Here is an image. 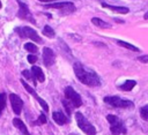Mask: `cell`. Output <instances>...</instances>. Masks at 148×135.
I'll list each match as a JSON object with an SVG mask.
<instances>
[{
    "instance_id": "3957f363",
    "label": "cell",
    "mask_w": 148,
    "mask_h": 135,
    "mask_svg": "<svg viewBox=\"0 0 148 135\" xmlns=\"http://www.w3.org/2000/svg\"><path fill=\"white\" fill-rule=\"evenodd\" d=\"M104 103L116 108H133L134 107L133 102L127 100V99H121L118 96H106L104 97Z\"/></svg>"
},
{
    "instance_id": "4fadbf2b",
    "label": "cell",
    "mask_w": 148,
    "mask_h": 135,
    "mask_svg": "<svg viewBox=\"0 0 148 135\" xmlns=\"http://www.w3.org/2000/svg\"><path fill=\"white\" fill-rule=\"evenodd\" d=\"M13 125H14L17 129H20V130H21V133H22L23 135H30V133L28 132L27 126L24 125V122H23L21 119H18V118L13 119Z\"/></svg>"
},
{
    "instance_id": "4316f807",
    "label": "cell",
    "mask_w": 148,
    "mask_h": 135,
    "mask_svg": "<svg viewBox=\"0 0 148 135\" xmlns=\"http://www.w3.org/2000/svg\"><path fill=\"white\" fill-rule=\"evenodd\" d=\"M138 60L140 62H143V63H148V54H145V55H141L138 58Z\"/></svg>"
},
{
    "instance_id": "5bb4252c",
    "label": "cell",
    "mask_w": 148,
    "mask_h": 135,
    "mask_svg": "<svg viewBox=\"0 0 148 135\" xmlns=\"http://www.w3.org/2000/svg\"><path fill=\"white\" fill-rule=\"evenodd\" d=\"M101 5H102V7H104V8H109V9H111V10L116 12V13H119V14H127V13L130 12L127 7H118V6H112V5H108V3H105V2H102Z\"/></svg>"
},
{
    "instance_id": "6da1fadb",
    "label": "cell",
    "mask_w": 148,
    "mask_h": 135,
    "mask_svg": "<svg viewBox=\"0 0 148 135\" xmlns=\"http://www.w3.org/2000/svg\"><path fill=\"white\" fill-rule=\"evenodd\" d=\"M74 73L76 75V77L79 78V81L88 87H98L101 85V80L98 77V75L94 72V70H89L87 69L81 62L76 61L74 63Z\"/></svg>"
},
{
    "instance_id": "7a4b0ae2",
    "label": "cell",
    "mask_w": 148,
    "mask_h": 135,
    "mask_svg": "<svg viewBox=\"0 0 148 135\" xmlns=\"http://www.w3.org/2000/svg\"><path fill=\"white\" fill-rule=\"evenodd\" d=\"M106 120L110 123V132H111L112 135H120V134H126L127 133L124 122L118 117H116L113 114H108Z\"/></svg>"
},
{
    "instance_id": "52a82bcc",
    "label": "cell",
    "mask_w": 148,
    "mask_h": 135,
    "mask_svg": "<svg viewBox=\"0 0 148 135\" xmlns=\"http://www.w3.org/2000/svg\"><path fill=\"white\" fill-rule=\"evenodd\" d=\"M17 3H18V12H17V16H18L20 18H22V20H27V21H29V22H31V23L36 24V21H35V18H34L32 14L30 13V10H29L28 6H27L24 2H22L21 0H17Z\"/></svg>"
},
{
    "instance_id": "2e32d148",
    "label": "cell",
    "mask_w": 148,
    "mask_h": 135,
    "mask_svg": "<svg viewBox=\"0 0 148 135\" xmlns=\"http://www.w3.org/2000/svg\"><path fill=\"white\" fill-rule=\"evenodd\" d=\"M135 85H136V82L134 80H127L124 84L119 85V89L123 91H131Z\"/></svg>"
},
{
    "instance_id": "603a6c76",
    "label": "cell",
    "mask_w": 148,
    "mask_h": 135,
    "mask_svg": "<svg viewBox=\"0 0 148 135\" xmlns=\"http://www.w3.org/2000/svg\"><path fill=\"white\" fill-rule=\"evenodd\" d=\"M24 48H25L28 52H31V53H36V52L38 51V47H37L35 44H32V43H25V44H24Z\"/></svg>"
},
{
    "instance_id": "e0dca14e",
    "label": "cell",
    "mask_w": 148,
    "mask_h": 135,
    "mask_svg": "<svg viewBox=\"0 0 148 135\" xmlns=\"http://www.w3.org/2000/svg\"><path fill=\"white\" fill-rule=\"evenodd\" d=\"M72 2L71 1H66V2H56V3H50V5H46L45 8H54V9H62L67 6H69Z\"/></svg>"
},
{
    "instance_id": "484cf974",
    "label": "cell",
    "mask_w": 148,
    "mask_h": 135,
    "mask_svg": "<svg viewBox=\"0 0 148 135\" xmlns=\"http://www.w3.org/2000/svg\"><path fill=\"white\" fill-rule=\"evenodd\" d=\"M27 59H28V61H29L30 63H35V62L37 61V57H36L35 54H29Z\"/></svg>"
},
{
    "instance_id": "d6986e66",
    "label": "cell",
    "mask_w": 148,
    "mask_h": 135,
    "mask_svg": "<svg viewBox=\"0 0 148 135\" xmlns=\"http://www.w3.org/2000/svg\"><path fill=\"white\" fill-rule=\"evenodd\" d=\"M43 33H44L46 37H49V38H54V36H56L54 30H53L50 25H45V27L43 28Z\"/></svg>"
},
{
    "instance_id": "ffe728a7",
    "label": "cell",
    "mask_w": 148,
    "mask_h": 135,
    "mask_svg": "<svg viewBox=\"0 0 148 135\" xmlns=\"http://www.w3.org/2000/svg\"><path fill=\"white\" fill-rule=\"evenodd\" d=\"M22 75L27 78V80H29V81H31L32 82V84L34 85H36L37 84V82H36V80L34 78V76H32V74H31V70H28V69H24V70H22Z\"/></svg>"
},
{
    "instance_id": "f1b7e54d",
    "label": "cell",
    "mask_w": 148,
    "mask_h": 135,
    "mask_svg": "<svg viewBox=\"0 0 148 135\" xmlns=\"http://www.w3.org/2000/svg\"><path fill=\"white\" fill-rule=\"evenodd\" d=\"M42 2H50V1H56V0H39Z\"/></svg>"
},
{
    "instance_id": "8992f818",
    "label": "cell",
    "mask_w": 148,
    "mask_h": 135,
    "mask_svg": "<svg viewBox=\"0 0 148 135\" xmlns=\"http://www.w3.org/2000/svg\"><path fill=\"white\" fill-rule=\"evenodd\" d=\"M65 97H66V99L72 104L73 107H80V106L82 105L81 96H80L72 87H66V88H65Z\"/></svg>"
},
{
    "instance_id": "7402d4cb",
    "label": "cell",
    "mask_w": 148,
    "mask_h": 135,
    "mask_svg": "<svg viewBox=\"0 0 148 135\" xmlns=\"http://www.w3.org/2000/svg\"><path fill=\"white\" fill-rule=\"evenodd\" d=\"M140 117L145 120V121H148V104L142 106L140 108Z\"/></svg>"
},
{
    "instance_id": "ba28073f",
    "label": "cell",
    "mask_w": 148,
    "mask_h": 135,
    "mask_svg": "<svg viewBox=\"0 0 148 135\" xmlns=\"http://www.w3.org/2000/svg\"><path fill=\"white\" fill-rule=\"evenodd\" d=\"M9 99H10V104H12V108H13L14 113L17 115L21 114L22 108H23V100L16 93H10Z\"/></svg>"
},
{
    "instance_id": "8fae6325",
    "label": "cell",
    "mask_w": 148,
    "mask_h": 135,
    "mask_svg": "<svg viewBox=\"0 0 148 135\" xmlns=\"http://www.w3.org/2000/svg\"><path fill=\"white\" fill-rule=\"evenodd\" d=\"M52 118H53L54 122H56L57 125H59V126H62V125L67 123V121H68V119L65 117V114H64L62 112H60V111L53 112V114H52Z\"/></svg>"
},
{
    "instance_id": "d4e9b609",
    "label": "cell",
    "mask_w": 148,
    "mask_h": 135,
    "mask_svg": "<svg viewBox=\"0 0 148 135\" xmlns=\"http://www.w3.org/2000/svg\"><path fill=\"white\" fill-rule=\"evenodd\" d=\"M47 122V119H46V115L44 114V113H40V115L38 117V120H37V123H40V125H43V123H46Z\"/></svg>"
},
{
    "instance_id": "ac0fdd59",
    "label": "cell",
    "mask_w": 148,
    "mask_h": 135,
    "mask_svg": "<svg viewBox=\"0 0 148 135\" xmlns=\"http://www.w3.org/2000/svg\"><path fill=\"white\" fill-rule=\"evenodd\" d=\"M116 43H117L119 46H123V47H125V48H128V50H131V51H135V52H139V48H138V47H135L134 45L130 44V43H126V42H124V40H116Z\"/></svg>"
},
{
    "instance_id": "9c48e42d",
    "label": "cell",
    "mask_w": 148,
    "mask_h": 135,
    "mask_svg": "<svg viewBox=\"0 0 148 135\" xmlns=\"http://www.w3.org/2000/svg\"><path fill=\"white\" fill-rule=\"evenodd\" d=\"M21 83H22V85L24 87V89H25V90H27L29 93H31V95H32V96L36 98V100H37V102L40 104V106L43 107V110H44L45 112H47V111H49V105L46 104V102H45L44 99H42V98H40V97H39V96L36 93V91H35V90H34V89H32V88H31V87H30V85H29V84H28L25 81L21 80Z\"/></svg>"
},
{
    "instance_id": "30bf717a",
    "label": "cell",
    "mask_w": 148,
    "mask_h": 135,
    "mask_svg": "<svg viewBox=\"0 0 148 135\" xmlns=\"http://www.w3.org/2000/svg\"><path fill=\"white\" fill-rule=\"evenodd\" d=\"M56 61V54L50 47H44L43 48V62L46 67H50Z\"/></svg>"
},
{
    "instance_id": "9a60e30c",
    "label": "cell",
    "mask_w": 148,
    "mask_h": 135,
    "mask_svg": "<svg viewBox=\"0 0 148 135\" xmlns=\"http://www.w3.org/2000/svg\"><path fill=\"white\" fill-rule=\"evenodd\" d=\"M91 23H92L94 25L101 28V29H110V28H111V25H110L109 23L102 21V20L98 18V17H92V18H91Z\"/></svg>"
},
{
    "instance_id": "277c9868",
    "label": "cell",
    "mask_w": 148,
    "mask_h": 135,
    "mask_svg": "<svg viewBox=\"0 0 148 135\" xmlns=\"http://www.w3.org/2000/svg\"><path fill=\"white\" fill-rule=\"evenodd\" d=\"M75 120H76V123H77L79 128L83 133H86L87 135H96V128L88 121V119L81 112L75 113Z\"/></svg>"
},
{
    "instance_id": "cb8c5ba5",
    "label": "cell",
    "mask_w": 148,
    "mask_h": 135,
    "mask_svg": "<svg viewBox=\"0 0 148 135\" xmlns=\"http://www.w3.org/2000/svg\"><path fill=\"white\" fill-rule=\"evenodd\" d=\"M62 105H64V107H65V110H66V113H67L68 115H71V114H72V108H73L72 104H71L67 99H62Z\"/></svg>"
},
{
    "instance_id": "7c38bea8",
    "label": "cell",
    "mask_w": 148,
    "mask_h": 135,
    "mask_svg": "<svg viewBox=\"0 0 148 135\" xmlns=\"http://www.w3.org/2000/svg\"><path fill=\"white\" fill-rule=\"evenodd\" d=\"M31 74H32L34 78L37 80L38 82H44V81H45V75H44L43 70H42L39 67H37V66H32V68H31Z\"/></svg>"
},
{
    "instance_id": "f546056e",
    "label": "cell",
    "mask_w": 148,
    "mask_h": 135,
    "mask_svg": "<svg viewBox=\"0 0 148 135\" xmlns=\"http://www.w3.org/2000/svg\"><path fill=\"white\" fill-rule=\"evenodd\" d=\"M143 18H145V20H148V12H147V13L145 14V16H143Z\"/></svg>"
},
{
    "instance_id": "83f0119b",
    "label": "cell",
    "mask_w": 148,
    "mask_h": 135,
    "mask_svg": "<svg viewBox=\"0 0 148 135\" xmlns=\"http://www.w3.org/2000/svg\"><path fill=\"white\" fill-rule=\"evenodd\" d=\"M114 21L118 22V23H124V22H125L124 20H120V18H114Z\"/></svg>"
},
{
    "instance_id": "5b68a950",
    "label": "cell",
    "mask_w": 148,
    "mask_h": 135,
    "mask_svg": "<svg viewBox=\"0 0 148 135\" xmlns=\"http://www.w3.org/2000/svg\"><path fill=\"white\" fill-rule=\"evenodd\" d=\"M15 32L18 33V36L21 38H29L31 39L32 42H36V43H43L42 38L38 36L37 31L34 30L32 28L30 27H18L15 29Z\"/></svg>"
},
{
    "instance_id": "44dd1931",
    "label": "cell",
    "mask_w": 148,
    "mask_h": 135,
    "mask_svg": "<svg viewBox=\"0 0 148 135\" xmlns=\"http://www.w3.org/2000/svg\"><path fill=\"white\" fill-rule=\"evenodd\" d=\"M6 99H7V96L5 92H1L0 93V115L2 113V111L5 110L6 107Z\"/></svg>"
},
{
    "instance_id": "4dcf8cb0",
    "label": "cell",
    "mask_w": 148,
    "mask_h": 135,
    "mask_svg": "<svg viewBox=\"0 0 148 135\" xmlns=\"http://www.w3.org/2000/svg\"><path fill=\"white\" fill-rule=\"evenodd\" d=\"M1 7H2V3H1V1H0V9H1Z\"/></svg>"
}]
</instances>
